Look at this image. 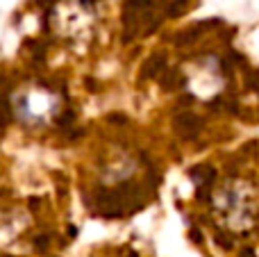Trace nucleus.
Segmentation results:
<instances>
[{"label":"nucleus","mask_w":259,"mask_h":257,"mask_svg":"<svg viewBox=\"0 0 259 257\" xmlns=\"http://www.w3.org/2000/svg\"><path fill=\"white\" fill-rule=\"evenodd\" d=\"M57 105L55 96L46 89H30L23 94L21 103H18V116L25 123H44L53 116V109Z\"/></svg>","instance_id":"obj_1"}]
</instances>
